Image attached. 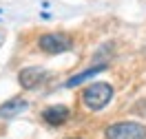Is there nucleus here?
I'll use <instances>...</instances> for the list:
<instances>
[{
    "mask_svg": "<svg viewBox=\"0 0 146 139\" xmlns=\"http://www.w3.org/2000/svg\"><path fill=\"white\" fill-rule=\"evenodd\" d=\"M111 99H113V86L106 82L89 84L82 91V104L89 111H102Z\"/></svg>",
    "mask_w": 146,
    "mask_h": 139,
    "instance_id": "nucleus-1",
    "label": "nucleus"
},
{
    "mask_svg": "<svg viewBox=\"0 0 146 139\" xmlns=\"http://www.w3.org/2000/svg\"><path fill=\"white\" fill-rule=\"evenodd\" d=\"M106 139H146V126L135 121H115L106 128Z\"/></svg>",
    "mask_w": 146,
    "mask_h": 139,
    "instance_id": "nucleus-2",
    "label": "nucleus"
},
{
    "mask_svg": "<svg viewBox=\"0 0 146 139\" xmlns=\"http://www.w3.org/2000/svg\"><path fill=\"white\" fill-rule=\"evenodd\" d=\"M38 46L49 55H60V53H66L73 46V40L66 33H44L38 40Z\"/></svg>",
    "mask_w": 146,
    "mask_h": 139,
    "instance_id": "nucleus-3",
    "label": "nucleus"
},
{
    "mask_svg": "<svg viewBox=\"0 0 146 139\" xmlns=\"http://www.w3.org/2000/svg\"><path fill=\"white\" fill-rule=\"evenodd\" d=\"M46 80V71L44 69H40V66H29V69H22L18 75V82L22 88H27V91H33L38 88L40 84Z\"/></svg>",
    "mask_w": 146,
    "mask_h": 139,
    "instance_id": "nucleus-4",
    "label": "nucleus"
},
{
    "mask_svg": "<svg viewBox=\"0 0 146 139\" xmlns=\"http://www.w3.org/2000/svg\"><path fill=\"white\" fill-rule=\"evenodd\" d=\"M69 108L64 106V104H55V106H49L42 111V119L46 124H51V126H62L64 121L69 119Z\"/></svg>",
    "mask_w": 146,
    "mask_h": 139,
    "instance_id": "nucleus-5",
    "label": "nucleus"
},
{
    "mask_svg": "<svg viewBox=\"0 0 146 139\" xmlns=\"http://www.w3.org/2000/svg\"><path fill=\"white\" fill-rule=\"evenodd\" d=\"M27 99H22V97H13V99H9V102H5L2 106H0V117L2 119H9V117H16V115H20L22 111H27Z\"/></svg>",
    "mask_w": 146,
    "mask_h": 139,
    "instance_id": "nucleus-6",
    "label": "nucleus"
},
{
    "mask_svg": "<svg viewBox=\"0 0 146 139\" xmlns=\"http://www.w3.org/2000/svg\"><path fill=\"white\" fill-rule=\"evenodd\" d=\"M106 66L104 64H100V66H91V69H86V71H82V73H78V75H73L71 80L66 82V88H73V86H80L82 82H86L89 77H93V75H98V73H102Z\"/></svg>",
    "mask_w": 146,
    "mask_h": 139,
    "instance_id": "nucleus-7",
    "label": "nucleus"
},
{
    "mask_svg": "<svg viewBox=\"0 0 146 139\" xmlns=\"http://www.w3.org/2000/svg\"><path fill=\"white\" fill-rule=\"evenodd\" d=\"M135 113H139V115H146V99H142V102L135 104Z\"/></svg>",
    "mask_w": 146,
    "mask_h": 139,
    "instance_id": "nucleus-8",
    "label": "nucleus"
},
{
    "mask_svg": "<svg viewBox=\"0 0 146 139\" xmlns=\"http://www.w3.org/2000/svg\"><path fill=\"white\" fill-rule=\"evenodd\" d=\"M0 44H2V36H0Z\"/></svg>",
    "mask_w": 146,
    "mask_h": 139,
    "instance_id": "nucleus-9",
    "label": "nucleus"
},
{
    "mask_svg": "<svg viewBox=\"0 0 146 139\" xmlns=\"http://www.w3.org/2000/svg\"><path fill=\"white\" fill-rule=\"evenodd\" d=\"M75 139H80V137H75Z\"/></svg>",
    "mask_w": 146,
    "mask_h": 139,
    "instance_id": "nucleus-10",
    "label": "nucleus"
}]
</instances>
